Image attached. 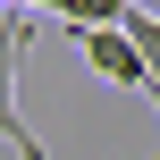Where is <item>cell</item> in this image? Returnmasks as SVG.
<instances>
[{"label":"cell","instance_id":"5","mask_svg":"<svg viewBox=\"0 0 160 160\" xmlns=\"http://www.w3.org/2000/svg\"><path fill=\"white\" fill-rule=\"evenodd\" d=\"M8 8H51V17H59V8H68V0H8Z\"/></svg>","mask_w":160,"mask_h":160},{"label":"cell","instance_id":"4","mask_svg":"<svg viewBox=\"0 0 160 160\" xmlns=\"http://www.w3.org/2000/svg\"><path fill=\"white\" fill-rule=\"evenodd\" d=\"M118 17H127V0H68V8H59L68 34H76V25H118Z\"/></svg>","mask_w":160,"mask_h":160},{"label":"cell","instance_id":"1","mask_svg":"<svg viewBox=\"0 0 160 160\" xmlns=\"http://www.w3.org/2000/svg\"><path fill=\"white\" fill-rule=\"evenodd\" d=\"M76 51H84L110 84H127V93H143V101H152V68L135 59V42H127L118 25H76Z\"/></svg>","mask_w":160,"mask_h":160},{"label":"cell","instance_id":"3","mask_svg":"<svg viewBox=\"0 0 160 160\" xmlns=\"http://www.w3.org/2000/svg\"><path fill=\"white\" fill-rule=\"evenodd\" d=\"M118 34H127V42H135V59L152 68V110H160V17L127 0V17H118Z\"/></svg>","mask_w":160,"mask_h":160},{"label":"cell","instance_id":"2","mask_svg":"<svg viewBox=\"0 0 160 160\" xmlns=\"http://www.w3.org/2000/svg\"><path fill=\"white\" fill-rule=\"evenodd\" d=\"M17 59H25V25H0V135H8L25 160H51L42 135L25 127V110H17Z\"/></svg>","mask_w":160,"mask_h":160}]
</instances>
